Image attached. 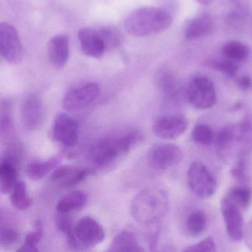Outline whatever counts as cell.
Returning a JSON list of instances; mask_svg holds the SVG:
<instances>
[{"mask_svg":"<svg viewBox=\"0 0 252 252\" xmlns=\"http://www.w3.org/2000/svg\"><path fill=\"white\" fill-rule=\"evenodd\" d=\"M63 158L62 155H57L47 160H32L26 168L27 175L33 181L42 179L59 166Z\"/></svg>","mask_w":252,"mask_h":252,"instance_id":"20","label":"cell"},{"mask_svg":"<svg viewBox=\"0 0 252 252\" xmlns=\"http://www.w3.org/2000/svg\"><path fill=\"white\" fill-rule=\"evenodd\" d=\"M185 95L189 102L198 110L211 108L217 101L215 85L204 76L193 77L187 85Z\"/></svg>","mask_w":252,"mask_h":252,"instance_id":"7","label":"cell"},{"mask_svg":"<svg viewBox=\"0 0 252 252\" xmlns=\"http://www.w3.org/2000/svg\"><path fill=\"white\" fill-rule=\"evenodd\" d=\"M67 215V214L59 212V215L56 218V226L57 229L65 234V236L73 232L74 228V224Z\"/></svg>","mask_w":252,"mask_h":252,"instance_id":"36","label":"cell"},{"mask_svg":"<svg viewBox=\"0 0 252 252\" xmlns=\"http://www.w3.org/2000/svg\"><path fill=\"white\" fill-rule=\"evenodd\" d=\"M209 65L214 70L222 72L231 77L236 76L239 70V64L226 60L222 57L220 60H212L209 63Z\"/></svg>","mask_w":252,"mask_h":252,"instance_id":"33","label":"cell"},{"mask_svg":"<svg viewBox=\"0 0 252 252\" xmlns=\"http://www.w3.org/2000/svg\"><path fill=\"white\" fill-rule=\"evenodd\" d=\"M0 132L2 139L9 140L13 132L12 106L9 100H2L0 107ZM10 141V140H9Z\"/></svg>","mask_w":252,"mask_h":252,"instance_id":"26","label":"cell"},{"mask_svg":"<svg viewBox=\"0 0 252 252\" xmlns=\"http://www.w3.org/2000/svg\"><path fill=\"white\" fill-rule=\"evenodd\" d=\"M45 119V108L40 98L35 94L28 95L22 107V122L26 129L37 130L43 125Z\"/></svg>","mask_w":252,"mask_h":252,"instance_id":"15","label":"cell"},{"mask_svg":"<svg viewBox=\"0 0 252 252\" xmlns=\"http://www.w3.org/2000/svg\"><path fill=\"white\" fill-rule=\"evenodd\" d=\"M138 237L131 230L125 229L115 237L110 244L108 252H143Z\"/></svg>","mask_w":252,"mask_h":252,"instance_id":"21","label":"cell"},{"mask_svg":"<svg viewBox=\"0 0 252 252\" xmlns=\"http://www.w3.org/2000/svg\"><path fill=\"white\" fill-rule=\"evenodd\" d=\"M69 39L64 34L53 36L48 44V60L53 67L62 69L66 65L70 54Z\"/></svg>","mask_w":252,"mask_h":252,"instance_id":"18","label":"cell"},{"mask_svg":"<svg viewBox=\"0 0 252 252\" xmlns=\"http://www.w3.org/2000/svg\"><path fill=\"white\" fill-rule=\"evenodd\" d=\"M35 225L36 229L26 234L24 244L20 246V249H17V252H36L39 251L37 248L38 244L42 240L43 228L41 220L36 221Z\"/></svg>","mask_w":252,"mask_h":252,"instance_id":"31","label":"cell"},{"mask_svg":"<svg viewBox=\"0 0 252 252\" xmlns=\"http://www.w3.org/2000/svg\"><path fill=\"white\" fill-rule=\"evenodd\" d=\"M220 210L227 235L233 242L241 241L244 224L241 209L228 197H225L221 200Z\"/></svg>","mask_w":252,"mask_h":252,"instance_id":"12","label":"cell"},{"mask_svg":"<svg viewBox=\"0 0 252 252\" xmlns=\"http://www.w3.org/2000/svg\"><path fill=\"white\" fill-rule=\"evenodd\" d=\"M99 94V86L95 82H82L76 84L64 95L63 107L67 111H79L92 104Z\"/></svg>","mask_w":252,"mask_h":252,"instance_id":"8","label":"cell"},{"mask_svg":"<svg viewBox=\"0 0 252 252\" xmlns=\"http://www.w3.org/2000/svg\"><path fill=\"white\" fill-rule=\"evenodd\" d=\"M217 153L227 158L236 150L237 158L249 157L252 153V120L245 118L237 124H230L215 135Z\"/></svg>","mask_w":252,"mask_h":252,"instance_id":"2","label":"cell"},{"mask_svg":"<svg viewBox=\"0 0 252 252\" xmlns=\"http://www.w3.org/2000/svg\"><path fill=\"white\" fill-rule=\"evenodd\" d=\"M88 172L87 169L63 165L53 171L50 180L63 188H71L83 182L88 177Z\"/></svg>","mask_w":252,"mask_h":252,"instance_id":"17","label":"cell"},{"mask_svg":"<svg viewBox=\"0 0 252 252\" xmlns=\"http://www.w3.org/2000/svg\"><path fill=\"white\" fill-rule=\"evenodd\" d=\"M141 139V132L134 129L101 138L90 148L88 160L94 169H111Z\"/></svg>","mask_w":252,"mask_h":252,"instance_id":"1","label":"cell"},{"mask_svg":"<svg viewBox=\"0 0 252 252\" xmlns=\"http://www.w3.org/2000/svg\"><path fill=\"white\" fill-rule=\"evenodd\" d=\"M247 158L240 157L237 158L231 169V175L239 182H246L247 179Z\"/></svg>","mask_w":252,"mask_h":252,"instance_id":"34","label":"cell"},{"mask_svg":"<svg viewBox=\"0 0 252 252\" xmlns=\"http://www.w3.org/2000/svg\"><path fill=\"white\" fill-rule=\"evenodd\" d=\"M78 39L82 53L87 57L99 59L107 52L98 29H80L78 32Z\"/></svg>","mask_w":252,"mask_h":252,"instance_id":"16","label":"cell"},{"mask_svg":"<svg viewBox=\"0 0 252 252\" xmlns=\"http://www.w3.org/2000/svg\"><path fill=\"white\" fill-rule=\"evenodd\" d=\"M88 194L82 190H74L64 194L57 203V210L60 213L68 214L81 209L88 202Z\"/></svg>","mask_w":252,"mask_h":252,"instance_id":"22","label":"cell"},{"mask_svg":"<svg viewBox=\"0 0 252 252\" xmlns=\"http://www.w3.org/2000/svg\"><path fill=\"white\" fill-rule=\"evenodd\" d=\"M186 225L187 231L191 235H200L206 229L207 217L203 211H194L187 217Z\"/></svg>","mask_w":252,"mask_h":252,"instance_id":"29","label":"cell"},{"mask_svg":"<svg viewBox=\"0 0 252 252\" xmlns=\"http://www.w3.org/2000/svg\"><path fill=\"white\" fill-rule=\"evenodd\" d=\"M156 84L158 89L163 95L164 104L167 106H175L182 99V90L176 75L169 69H160L156 76Z\"/></svg>","mask_w":252,"mask_h":252,"instance_id":"14","label":"cell"},{"mask_svg":"<svg viewBox=\"0 0 252 252\" xmlns=\"http://www.w3.org/2000/svg\"><path fill=\"white\" fill-rule=\"evenodd\" d=\"M226 197L241 209H246L252 201V189L247 186H237L228 191Z\"/></svg>","mask_w":252,"mask_h":252,"instance_id":"28","label":"cell"},{"mask_svg":"<svg viewBox=\"0 0 252 252\" xmlns=\"http://www.w3.org/2000/svg\"><path fill=\"white\" fill-rule=\"evenodd\" d=\"M184 158L182 150L176 144L158 143L150 147L147 160L150 167L163 171L179 164Z\"/></svg>","mask_w":252,"mask_h":252,"instance_id":"9","label":"cell"},{"mask_svg":"<svg viewBox=\"0 0 252 252\" xmlns=\"http://www.w3.org/2000/svg\"><path fill=\"white\" fill-rule=\"evenodd\" d=\"M105 237L103 227L91 217L85 216L74 224L73 232L66 236L67 244L74 250H85L102 243Z\"/></svg>","mask_w":252,"mask_h":252,"instance_id":"5","label":"cell"},{"mask_svg":"<svg viewBox=\"0 0 252 252\" xmlns=\"http://www.w3.org/2000/svg\"><path fill=\"white\" fill-rule=\"evenodd\" d=\"M188 126L187 118L181 113H176L156 119L153 125V130L158 138L173 140L181 136Z\"/></svg>","mask_w":252,"mask_h":252,"instance_id":"11","label":"cell"},{"mask_svg":"<svg viewBox=\"0 0 252 252\" xmlns=\"http://www.w3.org/2000/svg\"><path fill=\"white\" fill-rule=\"evenodd\" d=\"M98 32L101 35L107 52L117 49L123 42V37L120 31L113 26H103L98 29Z\"/></svg>","mask_w":252,"mask_h":252,"instance_id":"27","label":"cell"},{"mask_svg":"<svg viewBox=\"0 0 252 252\" xmlns=\"http://www.w3.org/2000/svg\"><path fill=\"white\" fill-rule=\"evenodd\" d=\"M0 51L8 64H16L23 59V45L17 29L10 23L0 24Z\"/></svg>","mask_w":252,"mask_h":252,"instance_id":"10","label":"cell"},{"mask_svg":"<svg viewBox=\"0 0 252 252\" xmlns=\"http://www.w3.org/2000/svg\"><path fill=\"white\" fill-rule=\"evenodd\" d=\"M222 57L237 64L244 63L249 56V48L240 41L231 40L222 46Z\"/></svg>","mask_w":252,"mask_h":252,"instance_id":"24","label":"cell"},{"mask_svg":"<svg viewBox=\"0 0 252 252\" xmlns=\"http://www.w3.org/2000/svg\"><path fill=\"white\" fill-rule=\"evenodd\" d=\"M172 24V17L167 10L143 7L130 13L125 20L126 32L135 37L151 36L164 32Z\"/></svg>","mask_w":252,"mask_h":252,"instance_id":"4","label":"cell"},{"mask_svg":"<svg viewBox=\"0 0 252 252\" xmlns=\"http://www.w3.org/2000/svg\"><path fill=\"white\" fill-rule=\"evenodd\" d=\"M216 133L206 124H197L191 131V138L199 145L208 146L214 144Z\"/></svg>","mask_w":252,"mask_h":252,"instance_id":"30","label":"cell"},{"mask_svg":"<svg viewBox=\"0 0 252 252\" xmlns=\"http://www.w3.org/2000/svg\"><path fill=\"white\" fill-rule=\"evenodd\" d=\"M11 205L19 210H26L32 207L33 199L28 193L26 183L23 181H17L10 196Z\"/></svg>","mask_w":252,"mask_h":252,"instance_id":"25","label":"cell"},{"mask_svg":"<svg viewBox=\"0 0 252 252\" xmlns=\"http://www.w3.org/2000/svg\"><path fill=\"white\" fill-rule=\"evenodd\" d=\"M168 207L169 199L164 190L156 187L147 188L134 197L131 214L135 221L149 227L159 224Z\"/></svg>","mask_w":252,"mask_h":252,"instance_id":"3","label":"cell"},{"mask_svg":"<svg viewBox=\"0 0 252 252\" xmlns=\"http://www.w3.org/2000/svg\"><path fill=\"white\" fill-rule=\"evenodd\" d=\"M19 166L5 159L0 162V191L3 194H11L17 182Z\"/></svg>","mask_w":252,"mask_h":252,"instance_id":"23","label":"cell"},{"mask_svg":"<svg viewBox=\"0 0 252 252\" xmlns=\"http://www.w3.org/2000/svg\"><path fill=\"white\" fill-rule=\"evenodd\" d=\"M215 32L213 19L207 14H202L194 17L187 23L184 29V36L189 41L211 36Z\"/></svg>","mask_w":252,"mask_h":252,"instance_id":"19","label":"cell"},{"mask_svg":"<svg viewBox=\"0 0 252 252\" xmlns=\"http://www.w3.org/2000/svg\"><path fill=\"white\" fill-rule=\"evenodd\" d=\"M237 85L241 91H249L252 87V79L248 75H243L237 79Z\"/></svg>","mask_w":252,"mask_h":252,"instance_id":"37","label":"cell"},{"mask_svg":"<svg viewBox=\"0 0 252 252\" xmlns=\"http://www.w3.org/2000/svg\"><path fill=\"white\" fill-rule=\"evenodd\" d=\"M20 234L17 228L8 224H1L0 228V245L2 247L14 246L18 243Z\"/></svg>","mask_w":252,"mask_h":252,"instance_id":"32","label":"cell"},{"mask_svg":"<svg viewBox=\"0 0 252 252\" xmlns=\"http://www.w3.org/2000/svg\"><path fill=\"white\" fill-rule=\"evenodd\" d=\"M197 2L202 5H209L213 0H197Z\"/></svg>","mask_w":252,"mask_h":252,"instance_id":"38","label":"cell"},{"mask_svg":"<svg viewBox=\"0 0 252 252\" xmlns=\"http://www.w3.org/2000/svg\"><path fill=\"white\" fill-rule=\"evenodd\" d=\"M216 251V244L215 240L212 237H206L204 240L191 245L184 249V252H215Z\"/></svg>","mask_w":252,"mask_h":252,"instance_id":"35","label":"cell"},{"mask_svg":"<svg viewBox=\"0 0 252 252\" xmlns=\"http://www.w3.org/2000/svg\"><path fill=\"white\" fill-rule=\"evenodd\" d=\"M52 135L54 139L64 147H75L79 141V125L67 113H59L54 120Z\"/></svg>","mask_w":252,"mask_h":252,"instance_id":"13","label":"cell"},{"mask_svg":"<svg viewBox=\"0 0 252 252\" xmlns=\"http://www.w3.org/2000/svg\"><path fill=\"white\" fill-rule=\"evenodd\" d=\"M187 184L190 191L201 199L212 197L218 189L216 178L210 169L197 160L193 161L189 167Z\"/></svg>","mask_w":252,"mask_h":252,"instance_id":"6","label":"cell"}]
</instances>
